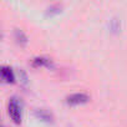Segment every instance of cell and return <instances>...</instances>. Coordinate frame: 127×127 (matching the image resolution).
I'll use <instances>...</instances> for the list:
<instances>
[{
	"instance_id": "277c9868",
	"label": "cell",
	"mask_w": 127,
	"mask_h": 127,
	"mask_svg": "<svg viewBox=\"0 0 127 127\" xmlns=\"http://www.w3.org/2000/svg\"><path fill=\"white\" fill-rule=\"evenodd\" d=\"M31 66L32 67H40V66H47V67H50L51 66V61L47 57H45V56H37V57H35L31 61Z\"/></svg>"
},
{
	"instance_id": "7a4b0ae2",
	"label": "cell",
	"mask_w": 127,
	"mask_h": 127,
	"mask_svg": "<svg viewBox=\"0 0 127 127\" xmlns=\"http://www.w3.org/2000/svg\"><path fill=\"white\" fill-rule=\"evenodd\" d=\"M87 101H89V96L86 94H72L66 97V102L71 106L82 105V103H86Z\"/></svg>"
},
{
	"instance_id": "3957f363",
	"label": "cell",
	"mask_w": 127,
	"mask_h": 127,
	"mask_svg": "<svg viewBox=\"0 0 127 127\" xmlns=\"http://www.w3.org/2000/svg\"><path fill=\"white\" fill-rule=\"evenodd\" d=\"M1 79L6 84H13L15 81V75L9 66H1Z\"/></svg>"
},
{
	"instance_id": "52a82bcc",
	"label": "cell",
	"mask_w": 127,
	"mask_h": 127,
	"mask_svg": "<svg viewBox=\"0 0 127 127\" xmlns=\"http://www.w3.org/2000/svg\"><path fill=\"white\" fill-rule=\"evenodd\" d=\"M60 9H61V6L60 5H52V6H50L47 10V14H50V15H52V14H57V13H60Z\"/></svg>"
},
{
	"instance_id": "8992f818",
	"label": "cell",
	"mask_w": 127,
	"mask_h": 127,
	"mask_svg": "<svg viewBox=\"0 0 127 127\" xmlns=\"http://www.w3.org/2000/svg\"><path fill=\"white\" fill-rule=\"evenodd\" d=\"M15 40H16V42L20 46H25L28 44V37H26V35L20 29H16L15 30Z\"/></svg>"
},
{
	"instance_id": "5b68a950",
	"label": "cell",
	"mask_w": 127,
	"mask_h": 127,
	"mask_svg": "<svg viewBox=\"0 0 127 127\" xmlns=\"http://www.w3.org/2000/svg\"><path fill=\"white\" fill-rule=\"evenodd\" d=\"M35 116L37 117V118H40V120H42V121H45V122H51L52 121V115L49 112V111H46V110H42V108H39V110H35Z\"/></svg>"
},
{
	"instance_id": "6da1fadb",
	"label": "cell",
	"mask_w": 127,
	"mask_h": 127,
	"mask_svg": "<svg viewBox=\"0 0 127 127\" xmlns=\"http://www.w3.org/2000/svg\"><path fill=\"white\" fill-rule=\"evenodd\" d=\"M8 113L10 116V118L13 120V122L15 125H20L21 122V112H20V106L19 102L15 97H11L8 102Z\"/></svg>"
}]
</instances>
